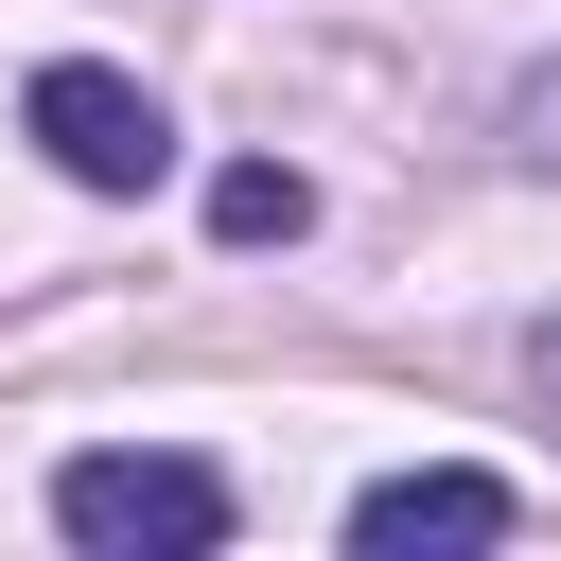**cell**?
<instances>
[{"mask_svg": "<svg viewBox=\"0 0 561 561\" xmlns=\"http://www.w3.org/2000/svg\"><path fill=\"white\" fill-rule=\"evenodd\" d=\"M53 526H70L88 561H210V543H228V473H210V456H140V438H105V456L53 473Z\"/></svg>", "mask_w": 561, "mask_h": 561, "instance_id": "6da1fadb", "label": "cell"}, {"mask_svg": "<svg viewBox=\"0 0 561 561\" xmlns=\"http://www.w3.org/2000/svg\"><path fill=\"white\" fill-rule=\"evenodd\" d=\"M18 123L53 140V175H70V193H158V175H175L158 88H140V70H105V53H53V70L18 88Z\"/></svg>", "mask_w": 561, "mask_h": 561, "instance_id": "7a4b0ae2", "label": "cell"}, {"mask_svg": "<svg viewBox=\"0 0 561 561\" xmlns=\"http://www.w3.org/2000/svg\"><path fill=\"white\" fill-rule=\"evenodd\" d=\"M508 526H526V491H508V473H456V456H438V473H368V491H351V543H368V561L508 543Z\"/></svg>", "mask_w": 561, "mask_h": 561, "instance_id": "3957f363", "label": "cell"}, {"mask_svg": "<svg viewBox=\"0 0 561 561\" xmlns=\"http://www.w3.org/2000/svg\"><path fill=\"white\" fill-rule=\"evenodd\" d=\"M298 228H316V175L298 158H228L210 175V245H298Z\"/></svg>", "mask_w": 561, "mask_h": 561, "instance_id": "277c9868", "label": "cell"}, {"mask_svg": "<svg viewBox=\"0 0 561 561\" xmlns=\"http://www.w3.org/2000/svg\"><path fill=\"white\" fill-rule=\"evenodd\" d=\"M508 158H526V175H561V53L508 88Z\"/></svg>", "mask_w": 561, "mask_h": 561, "instance_id": "5b68a950", "label": "cell"}, {"mask_svg": "<svg viewBox=\"0 0 561 561\" xmlns=\"http://www.w3.org/2000/svg\"><path fill=\"white\" fill-rule=\"evenodd\" d=\"M526 386H543V403H561V316H543V333H526Z\"/></svg>", "mask_w": 561, "mask_h": 561, "instance_id": "8992f818", "label": "cell"}]
</instances>
